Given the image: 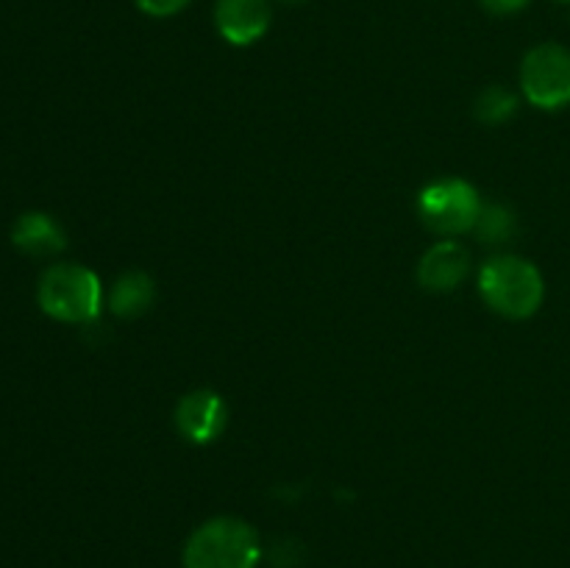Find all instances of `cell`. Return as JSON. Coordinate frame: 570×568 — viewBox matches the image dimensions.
<instances>
[{
  "mask_svg": "<svg viewBox=\"0 0 570 568\" xmlns=\"http://www.w3.org/2000/svg\"><path fill=\"white\" fill-rule=\"evenodd\" d=\"M259 560V532L232 516L200 523L184 546V568H256Z\"/></svg>",
  "mask_w": 570,
  "mask_h": 568,
  "instance_id": "obj_1",
  "label": "cell"
},
{
  "mask_svg": "<svg viewBox=\"0 0 570 568\" xmlns=\"http://www.w3.org/2000/svg\"><path fill=\"white\" fill-rule=\"evenodd\" d=\"M479 290L490 310L507 317H529L540 310L546 295L543 276L521 256H495L482 267Z\"/></svg>",
  "mask_w": 570,
  "mask_h": 568,
  "instance_id": "obj_2",
  "label": "cell"
},
{
  "mask_svg": "<svg viewBox=\"0 0 570 568\" xmlns=\"http://www.w3.org/2000/svg\"><path fill=\"white\" fill-rule=\"evenodd\" d=\"M104 304L100 278L81 265H53L39 282V306L56 321L89 323Z\"/></svg>",
  "mask_w": 570,
  "mask_h": 568,
  "instance_id": "obj_3",
  "label": "cell"
},
{
  "mask_svg": "<svg viewBox=\"0 0 570 568\" xmlns=\"http://www.w3.org/2000/svg\"><path fill=\"white\" fill-rule=\"evenodd\" d=\"M482 200L479 193L462 178H443L429 187H423L421 198H417V209H421V221L426 223L432 232L438 234H454L471 232L482 212Z\"/></svg>",
  "mask_w": 570,
  "mask_h": 568,
  "instance_id": "obj_4",
  "label": "cell"
},
{
  "mask_svg": "<svg viewBox=\"0 0 570 568\" xmlns=\"http://www.w3.org/2000/svg\"><path fill=\"white\" fill-rule=\"evenodd\" d=\"M521 87L529 104L540 109H562L570 104V50L543 42L523 56Z\"/></svg>",
  "mask_w": 570,
  "mask_h": 568,
  "instance_id": "obj_5",
  "label": "cell"
},
{
  "mask_svg": "<svg viewBox=\"0 0 570 568\" xmlns=\"http://www.w3.org/2000/svg\"><path fill=\"white\" fill-rule=\"evenodd\" d=\"M226 401L212 390L187 393L176 407V427L189 443H212L226 429Z\"/></svg>",
  "mask_w": 570,
  "mask_h": 568,
  "instance_id": "obj_6",
  "label": "cell"
},
{
  "mask_svg": "<svg viewBox=\"0 0 570 568\" xmlns=\"http://www.w3.org/2000/svg\"><path fill=\"white\" fill-rule=\"evenodd\" d=\"M273 0H217L215 26L232 45H254L271 28Z\"/></svg>",
  "mask_w": 570,
  "mask_h": 568,
  "instance_id": "obj_7",
  "label": "cell"
},
{
  "mask_svg": "<svg viewBox=\"0 0 570 568\" xmlns=\"http://www.w3.org/2000/svg\"><path fill=\"white\" fill-rule=\"evenodd\" d=\"M468 267H471L468 251L454 239H443L426 251L421 267H417V278L432 293H449V290L460 287L462 278L468 276Z\"/></svg>",
  "mask_w": 570,
  "mask_h": 568,
  "instance_id": "obj_8",
  "label": "cell"
},
{
  "mask_svg": "<svg viewBox=\"0 0 570 568\" xmlns=\"http://www.w3.org/2000/svg\"><path fill=\"white\" fill-rule=\"evenodd\" d=\"M11 243L31 256H53L67 245L65 232L56 221H50L42 212L22 215L11 228Z\"/></svg>",
  "mask_w": 570,
  "mask_h": 568,
  "instance_id": "obj_9",
  "label": "cell"
},
{
  "mask_svg": "<svg viewBox=\"0 0 570 568\" xmlns=\"http://www.w3.org/2000/svg\"><path fill=\"white\" fill-rule=\"evenodd\" d=\"M156 287L154 278L142 271H128L122 273L115 282L109 293V306L115 315L120 317H139L142 312H148V306L154 304Z\"/></svg>",
  "mask_w": 570,
  "mask_h": 568,
  "instance_id": "obj_10",
  "label": "cell"
},
{
  "mask_svg": "<svg viewBox=\"0 0 570 568\" xmlns=\"http://www.w3.org/2000/svg\"><path fill=\"white\" fill-rule=\"evenodd\" d=\"M473 232L479 234L482 243L504 245L518 234V217L510 206L488 204L482 206V212H479V221L476 226H473Z\"/></svg>",
  "mask_w": 570,
  "mask_h": 568,
  "instance_id": "obj_11",
  "label": "cell"
},
{
  "mask_svg": "<svg viewBox=\"0 0 570 568\" xmlns=\"http://www.w3.org/2000/svg\"><path fill=\"white\" fill-rule=\"evenodd\" d=\"M518 109V98L504 87H490L479 95L476 100V117L488 126H499V123L510 120Z\"/></svg>",
  "mask_w": 570,
  "mask_h": 568,
  "instance_id": "obj_12",
  "label": "cell"
},
{
  "mask_svg": "<svg viewBox=\"0 0 570 568\" xmlns=\"http://www.w3.org/2000/svg\"><path fill=\"white\" fill-rule=\"evenodd\" d=\"M139 11H145L148 17H173L178 11L187 9L193 0H134Z\"/></svg>",
  "mask_w": 570,
  "mask_h": 568,
  "instance_id": "obj_13",
  "label": "cell"
},
{
  "mask_svg": "<svg viewBox=\"0 0 570 568\" xmlns=\"http://www.w3.org/2000/svg\"><path fill=\"white\" fill-rule=\"evenodd\" d=\"M482 6L490 11V14L507 17V14H518V11L527 9L529 0H482Z\"/></svg>",
  "mask_w": 570,
  "mask_h": 568,
  "instance_id": "obj_14",
  "label": "cell"
},
{
  "mask_svg": "<svg viewBox=\"0 0 570 568\" xmlns=\"http://www.w3.org/2000/svg\"><path fill=\"white\" fill-rule=\"evenodd\" d=\"M282 3H289V6H298V3H304V0H282Z\"/></svg>",
  "mask_w": 570,
  "mask_h": 568,
  "instance_id": "obj_15",
  "label": "cell"
}]
</instances>
